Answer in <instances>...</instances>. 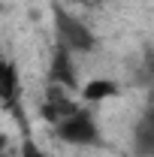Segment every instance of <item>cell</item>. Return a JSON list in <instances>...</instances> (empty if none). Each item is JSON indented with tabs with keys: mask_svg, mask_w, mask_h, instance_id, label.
Returning a JSON list of instances; mask_svg holds the SVG:
<instances>
[{
	"mask_svg": "<svg viewBox=\"0 0 154 157\" xmlns=\"http://www.w3.org/2000/svg\"><path fill=\"white\" fill-rule=\"evenodd\" d=\"M55 133H58L60 142H67V145H100L103 139H100V127H97V121L85 109H79L73 112L70 118H64L60 124H55Z\"/></svg>",
	"mask_w": 154,
	"mask_h": 157,
	"instance_id": "cell-2",
	"label": "cell"
},
{
	"mask_svg": "<svg viewBox=\"0 0 154 157\" xmlns=\"http://www.w3.org/2000/svg\"><path fill=\"white\" fill-rule=\"evenodd\" d=\"M15 97H18V67L0 58V100L12 103Z\"/></svg>",
	"mask_w": 154,
	"mask_h": 157,
	"instance_id": "cell-6",
	"label": "cell"
},
{
	"mask_svg": "<svg viewBox=\"0 0 154 157\" xmlns=\"http://www.w3.org/2000/svg\"><path fill=\"white\" fill-rule=\"evenodd\" d=\"M0 151H6V136L0 133Z\"/></svg>",
	"mask_w": 154,
	"mask_h": 157,
	"instance_id": "cell-9",
	"label": "cell"
},
{
	"mask_svg": "<svg viewBox=\"0 0 154 157\" xmlns=\"http://www.w3.org/2000/svg\"><path fill=\"white\" fill-rule=\"evenodd\" d=\"M55 30H58V45L67 48L70 55H85L97 45L91 27L82 24L76 15L64 12V9H55Z\"/></svg>",
	"mask_w": 154,
	"mask_h": 157,
	"instance_id": "cell-1",
	"label": "cell"
},
{
	"mask_svg": "<svg viewBox=\"0 0 154 157\" xmlns=\"http://www.w3.org/2000/svg\"><path fill=\"white\" fill-rule=\"evenodd\" d=\"M82 106L79 103H73L70 100V94H67V88H60V85H52V91H48V100L39 106V112H42V118L55 127V124H60L64 118H70L73 112H79Z\"/></svg>",
	"mask_w": 154,
	"mask_h": 157,
	"instance_id": "cell-3",
	"label": "cell"
},
{
	"mask_svg": "<svg viewBox=\"0 0 154 157\" xmlns=\"http://www.w3.org/2000/svg\"><path fill=\"white\" fill-rule=\"evenodd\" d=\"M48 85H60V88H76V63L67 48H55L52 55V67H48Z\"/></svg>",
	"mask_w": 154,
	"mask_h": 157,
	"instance_id": "cell-5",
	"label": "cell"
},
{
	"mask_svg": "<svg viewBox=\"0 0 154 157\" xmlns=\"http://www.w3.org/2000/svg\"><path fill=\"white\" fill-rule=\"evenodd\" d=\"M133 148L139 157H154V100L142 109L133 127Z\"/></svg>",
	"mask_w": 154,
	"mask_h": 157,
	"instance_id": "cell-4",
	"label": "cell"
},
{
	"mask_svg": "<svg viewBox=\"0 0 154 157\" xmlns=\"http://www.w3.org/2000/svg\"><path fill=\"white\" fill-rule=\"evenodd\" d=\"M82 97L88 100V103H106V100L118 97V85L112 78H91L82 88Z\"/></svg>",
	"mask_w": 154,
	"mask_h": 157,
	"instance_id": "cell-7",
	"label": "cell"
},
{
	"mask_svg": "<svg viewBox=\"0 0 154 157\" xmlns=\"http://www.w3.org/2000/svg\"><path fill=\"white\" fill-rule=\"evenodd\" d=\"M21 157H48V154L39 148L33 139H24V142H21Z\"/></svg>",
	"mask_w": 154,
	"mask_h": 157,
	"instance_id": "cell-8",
	"label": "cell"
},
{
	"mask_svg": "<svg viewBox=\"0 0 154 157\" xmlns=\"http://www.w3.org/2000/svg\"><path fill=\"white\" fill-rule=\"evenodd\" d=\"M82 3H88V6H97V3H103V0H82Z\"/></svg>",
	"mask_w": 154,
	"mask_h": 157,
	"instance_id": "cell-10",
	"label": "cell"
}]
</instances>
